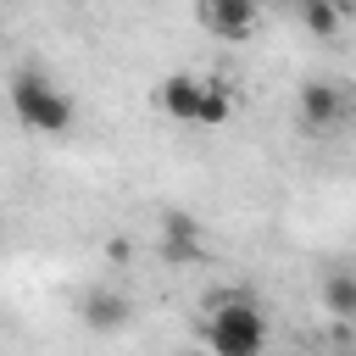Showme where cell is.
Segmentation results:
<instances>
[{
  "instance_id": "2",
  "label": "cell",
  "mask_w": 356,
  "mask_h": 356,
  "mask_svg": "<svg viewBox=\"0 0 356 356\" xmlns=\"http://www.w3.org/2000/svg\"><path fill=\"white\" fill-rule=\"evenodd\" d=\"M261 339H267V317H261L250 300H239V295L217 300L211 328H206V345H211L217 356H256Z\"/></svg>"
},
{
  "instance_id": "4",
  "label": "cell",
  "mask_w": 356,
  "mask_h": 356,
  "mask_svg": "<svg viewBox=\"0 0 356 356\" xmlns=\"http://www.w3.org/2000/svg\"><path fill=\"white\" fill-rule=\"evenodd\" d=\"M300 117H306V128H328V122H339V117H345V89L328 83V78L306 83V89H300Z\"/></svg>"
},
{
  "instance_id": "12",
  "label": "cell",
  "mask_w": 356,
  "mask_h": 356,
  "mask_svg": "<svg viewBox=\"0 0 356 356\" xmlns=\"http://www.w3.org/2000/svg\"><path fill=\"white\" fill-rule=\"evenodd\" d=\"M0 234H6V211H0Z\"/></svg>"
},
{
  "instance_id": "11",
  "label": "cell",
  "mask_w": 356,
  "mask_h": 356,
  "mask_svg": "<svg viewBox=\"0 0 356 356\" xmlns=\"http://www.w3.org/2000/svg\"><path fill=\"white\" fill-rule=\"evenodd\" d=\"M161 256H167V261H195L200 245H195V239H161Z\"/></svg>"
},
{
  "instance_id": "8",
  "label": "cell",
  "mask_w": 356,
  "mask_h": 356,
  "mask_svg": "<svg viewBox=\"0 0 356 356\" xmlns=\"http://www.w3.org/2000/svg\"><path fill=\"white\" fill-rule=\"evenodd\" d=\"M228 111H234L228 89H222V83H200V106H195V122H206V128H222V122H228Z\"/></svg>"
},
{
  "instance_id": "10",
  "label": "cell",
  "mask_w": 356,
  "mask_h": 356,
  "mask_svg": "<svg viewBox=\"0 0 356 356\" xmlns=\"http://www.w3.org/2000/svg\"><path fill=\"white\" fill-rule=\"evenodd\" d=\"M161 234H167V239H200V222H195L189 211H167V222H161Z\"/></svg>"
},
{
  "instance_id": "1",
  "label": "cell",
  "mask_w": 356,
  "mask_h": 356,
  "mask_svg": "<svg viewBox=\"0 0 356 356\" xmlns=\"http://www.w3.org/2000/svg\"><path fill=\"white\" fill-rule=\"evenodd\" d=\"M11 111H17V122L33 128V134H67V128H72V100H67L44 72H33V67L11 72Z\"/></svg>"
},
{
  "instance_id": "3",
  "label": "cell",
  "mask_w": 356,
  "mask_h": 356,
  "mask_svg": "<svg viewBox=\"0 0 356 356\" xmlns=\"http://www.w3.org/2000/svg\"><path fill=\"white\" fill-rule=\"evenodd\" d=\"M200 17H206V28L217 39H245L256 28V0H206Z\"/></svg>"
},
{
  "instance_id": "6",
  "label": "cell",
  "mask_w": 356,
  "mask_h": 356,
  "mask_svg": "<svg viewBox=\"0 0 356 356\" xmlns=\"http://www.w3.org/2000/svg\"><path fill=\"white\" fill-rule=\"evenodd\" d=\"M83 323L89 328H100V334H111V328H122V317H128V300L122 295H111V289H95V295H83Z\"/></svg>"
},
{
  "instance_id": "9",
  "label": "cell",
  "mask_w": 356,
  "mask_h": 356,
  "mask_svg": "<svg viewBox=\"0 0 356 356\" xmlns=\"http://www.w3.org/2000/svg\"><path fill=\"white\" fill-rule=\"evenodd\" d=\"M295 6H300V22H306L317 39L339 33V0H295Z\"/></svg>"
},
{
  "instance_id": "7",
  "label": "cell",
  "mask_w": 356,
  "mask_h": 356,
  "mask_svg": "<svg viewBox=\"0 0 356 356\" xmlns=\"http://www.w3.org/2000/svg\"><path fill=\"white\" fill-rule=\"evenodd\" d=\"M323 306L339 317V323H350L356 317V273H328V284H323Z\"/></svg>"
},
{
  "instance_id": "5",
  "label": "cell",
  "mask_w": 356,
  "mask_h": 356,
  "mask_svg": "<svg viewBox=\"0 0 356 356\" xmlns=\"http://www.w3.org/2000/svg\"><path fill=\"white\" fill-rule=\"evenodd\" d=\"M156 100H161V111H167V117H178V122H195V106H200V78H189V72H172V78H161Z\"/></svg>"
}]
</instances>
